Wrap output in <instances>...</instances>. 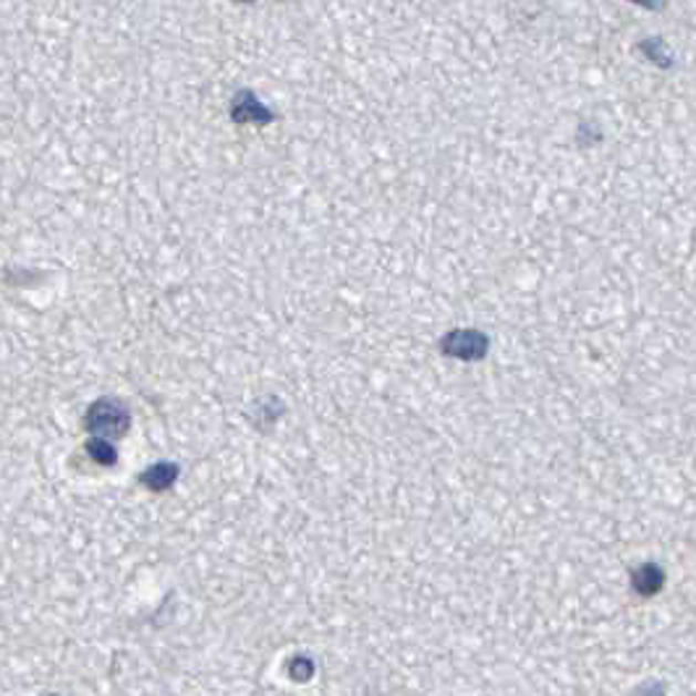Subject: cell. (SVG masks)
Instances as JSON below:
<instances>
[{"mask_svg": "<svg viewBox=\"0 0 696 696\" xmlns=\"http://www.w3.org/2000/svg\"><path fill=\"white\" fill-rule=\"evenodd\" d=\"M663 584H665V573L657 563H644L631 573V586H634V592L642 594V598H652V594H657L659 590H663Z\"/></svg>", "mask_w": 696, "mask_h": 696, "instance_id": "277c9868", "label": "cell"}, {"mask_svg": "<svg viewBox=\"0 0 696 696\" xmlns=\"http://www.w3.org/2000/svg\"><path fill=\"white\" fill-rule=\"evenodd\" d=\"M631 3H638V6H644V9L657 11V9H663L665 0H631Z\"/></svg>", "mask_w": 696, "mask_h": 696, "instance_id": "9c48e42d", "label": "cell"}, {"mask_svg": "<svg viewBox=\"0 0 696 696\" xmlns=\"http://www.w3.org/2000/svg\"><path fill=\"white\" fill-rule=\"evenodd\" d=\"M440 351L445 356L464 359V362H482L490 351V339L479 330H454L440 341Z\"/></svg>", "mask_w": 696, "mask_h": 696, "instance_id": "6da1fadb", "label": "cell"}, {"mask_svg": "<svg viewBox=\"0 0 696 696\" xmlns=\"http://www.w3.org/2000/svg\"><path fill=\"white\" fill-rule=\"evenodd\" d=\"M87 427L103 437H121L128 429V412L118 401H97L87 414Z\"/></svg>", "mask_w": 696, "mask_h": 696, "instance_id": "7a4b0ae2", "label": "cell"}, {"mask_svg": "<svg viewBox=\"0 0 696 696\" xmlns=\"http://www.w3.org/2000/svg\"><path fill=\"white\" fill-rule=\"evenodd\" d=\"M231 118L236 124H270V121H276L270 107L262 105L249 90H243L233 97Z\"/></svg>", "mask_w": 696, "mask_h": 696, "instance_id": "3957f363", "label": "cell"}, {"mask_svg": "<svg viewBox=\"0 0 696 696\" xmlns=\"http://www.w3.org/2000/svg\"><path fill=\"white\" fill-rule=\"evenodd\" d=\"M87 450H90V456L95 458L97 464H105V466L116 464V450H113L111 445H107L105 440H92V443L87 445Z\"/></svg>", "mask_w": 696, "mask_h": 696, "instance_id": "8992f818", "label": "cell"}, {"mask_svg": "<svg viewBox=\"0 0 696 696\" xmlns=\"http://www.w3.org/2000/svg\"><path fill=\"white\" fill-rule=\"evenodd\" d=\"M236 3H254V0H236Z\"/></svg>", "mask_w": 696, "mask_h": 696, "instance_id": "30bf717a", "label": "cell"}, {"mask_svg": "<svg viewBox=\"0 0 696 696\" xmlns=\"http://www.w3.org/2000/svg\"><path fill=\"white\" fill-rule=\"evenodd\" d=\"M139 479H142V485L149 487V490L163 492V490H168V487L178 479V466L176 464L149 466V469Z\"/></svg>", "mask_w": 696, "mask_h": 696, "instance_id": "5b68a950", "label": "cell"}, {"mask_svg": "<svg viewBox=\"0 0 696 696\" xmlns=\"http://www.w3.org/2000/svg\"><path fill=\"white\" fill-rule=\"evenodd\" d=\"M642 50L650 55L652 61H659V66H671L673 59H671V53H667V48H665L663 40H644Z\"/></svg>", "mask_w": 696, "mask_h": 696, "instance_id": "52a82bcc", "label": "cell"}, {"mask_svg": "<svg viewBox=\"0 0 696 696\" xmlns=\"http://www.w3.org/2000/svg\"><path fill=\"white\" fill-rule=\"evenodd\" d=\"M289 673H291L293 681H310L312 673H314V663H312V659H307V657H297L291 663Z\"/></svg>", "mask_w": 696, "mask_h": 696, "instance_id": "ba28073f", "label": "cell"}]
</instances>
